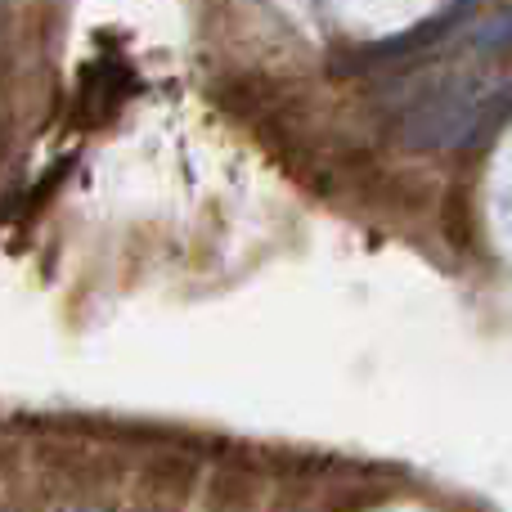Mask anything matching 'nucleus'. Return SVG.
I'll list each match as a JSON object with an SVG mask.
<instances>
[{
    "label": "nucleus",
    "mask_w": 512,
    "mask_h": 512,
    "mask_svg": "<svg viewBox=\"0 0 512 512\" xmlns=\"http://www.w3.org/2000/svg\"><path fill=\"white\" fill-rule=\"evenodd\" d=\"M472 9V0H450L445 9H436L427 23L409 27L405 36H391V41H378V45H364L360 54H351V59H342L337 68L346 72H364V68H382V63H396V59H409V54H423L427 45L436 41V36H445L454 23H459L463 14Z\"/></svg>",
    "instance_id": "f257e3e1"
},
{
    "label": "nucleus",
    "mask_w": 512,
    "mask_h": 512,
    "mask_svg": "<svg viewBox=\"0 0 512 512\" xmlns=\"http://www.w3.org/2000/svg\"><path fill=\"white\" fill-rule=\"evenodd\" d=\"M468 45L481 54H508L512 50V5L499 9L495 18H486V23L468 36Z\"/></svg>",
    "instance_id": "f03ea898"
}]
</instances>
